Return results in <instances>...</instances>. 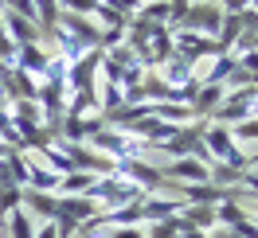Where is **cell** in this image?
<instances>
[{
  "label": "cell",
  "instance_id": "9a60e30c",
  "mask_svg": "<svg viewBox=\"0 0 258 238\" xmlns=\"http://www.w3.org/2000/svg\"><path fill=\"white\" fill-rule=\"evenodd\" d=\"M239 184H246V191H250V195L258 199V172H250V168H246V172L239 176Z\"/></svg>",
  "mask_w": 258,
  "mask_h": 238
},
{
  "label": "cell",
  "instance_id": "4fadbf2b",
  "mask_svg": "<svg viewBox=\"0 0 258 238\" xmlns=\"http://www.w3.org/2000/svg\"><path fill=\"white\" fill-rule=\"evenodd\" d=\"M145 238H180V230H176V222L168 219V222H153L145 230Z\"/></svg>",
  "mask_w": 258,
  "mask_h": 238
},
{
  "label": "cell",
  "instance_id": "277c9868",
  "mask_svg": "<svg viewBox=\"0 0 258 238\" xmlns=\"http://www.w3.org/2000/svg\"><path fill=\"white\" fill-rule=\"evenodd\" d=\"M94 215H102V211H98V203L90 195H59V215L55 219H75L82 226V222H90Z\"/></svg>",
  "mask_w": 258,
  "mask_h": 238
},
{
  "label": "cell",
  "instance_id": "9c48e42d",
  "mask_svg": "<svg viewBox=\"0 0 258 238\" xmlns=\"http://www.w3.org/2000/svg\"><path fill=\"white\" fill-rule=\"evenodd\" d=\"M4 226H8V234L12 238H35V219L20 207V211H12L8 219H4Z\"/></svg>",
  "mask_w": 258,
  "mask_h": 238
},
{
  "label": "cell",
  "instance_id": "e0dca14e",
  "mask_svg": "<svg viewBox=\"0 0 258 238\" xmlns=\"http://www.w3.org/2000/svg\"><path fill=\"white\" fill-rule=\"evenodd\" d=\"M246 164H250V168H254V164H258V152H254V156H246Z\"/></svg>",
  "mask_w": 258,
  "mask_h": 238
},
{
  "label": "cell",
  "instance_id": "7a4b0ae2",
  "mask_svg": "<svg viewBox=\"0 0 258 238\" xmlns=\"http://www.w3.org/2000/svg\"><path fill=\"white\" fill-rule=\"evenodd\" d=\"M219 24H223V12H219V4H188V12H184V20H180L176 28L180 32H196L204 35V39H215L219 35Z\"/></svg>",
  "mask_w": 258,
  "mask_h": 238
},
{
  "label": "cell",
  "instance_id": "30bf717a",
  "mask_svg": "<svg viewBox=\"0 0 258 238\" xmlns=\"http://www.w3.org/2000/svg\"><path fill=\"white\" fill-rule=\"evenodd\" d=\"M35 20L43 32H51L59 24V0H35Z\"/></svg>",
  "mask_w": 258,
  "mask_h": 238
},
{
  "label": "cell",
  "instance_id": "8992f818",
  "mask_svg": "<svg viewBox=\"0 0 258 238\" xmlns=\"http://www.w3.org/2000/svg\"><path fill=\"white\" fill-rule=\"evenodd\" d=\"M0 24H4V28H12V35H8V39H12L16 47H24V43H35V39H39V32H43L39 24H32V20L16 16V12H8V8H4Z\"/></svg>",
  "mask_w": 258,
  "mask_h": 238
},
{
  "label": "cell",
  "instance_id": "52a82bcc",
  "mask_svg": "<svg viewBox=\"0 0 258 238\" xmlns=\"http://www.w3.org/2000/svg\"><path fill=\"white\" fill-rule=\"evenodd\" d=\"M223 98H227L223 86H200V90H196V98H192V113H200V117H211V113L223 106Z\"/></svg>",
  "mask_w": 258,
  "mask_h": 238
},
{
  "label": "cell",
  "instance_id": "ac0fdd59",
  "mask_svg": "<svg viewBox=\"0 0 258 238\" xmlns=\"http://www.w3.org/2000/svg\"><path fill=\"white\" fill-rule=\"evenodd\" d=\"M200 4H219V0H200Z\"/></svg>",
  "mask_w": 258,
  "mask_h": 238
},
{
  "label": "cell",
  "instance_id": "2e32d148",
  "mask_svg": "<svg viewBox=\"0 0 258 238\" xmlns=\"http://www.w3.org/2000/svg\"><path fill=\"white\" fill-rule=\"evenodd\" d=\"M35 238H59L55 222H43V226H35Z\"/></svg>",
  "mask_w": 258,
  "mask_h": 238
},
{
  "label": "cell",
  "instance_id": "8fae6325",
  "mask_svg": "<svg viewBox=\"0 0 258 238\" xmlns=\"http://www.w3.org/2000/svg\"><path fill=\"white\" fill-rule=\"evenodd\" d=\"M231 141L235 144H258V117H246L239 125H231Z\"/></svg>",
  "mask_w": 258,
  "mask_h": 238
},
{
  "label": "cell",
  "instance_id": "5b68a950",
  "mask_svg": "<svg viewBox=\"0 0 258 238\" xmlns=\"http://www.w3.org/2000/svg\"><path fill=\"white\" fill-rule=\"evenodd\" d=\"M16 70H24V74H35V78H47L51 70V55L47 51H39L35 43H24V47H16Z\"/></svg>",
  "mask_w": 258,
  "mask_h": 238
},
{
  "label": "cell",
  "instance_id": "ba28073f",
  "mask_svg": "<svg viewBox=\"0 0 258 238\" xmlns=\"http://www.w3.org/2000/svg\"><path fill=\"white\" fill-rule=\"evenodd\" d=\"M94 180L98 176H90V172H67V176H59V191L55 195H86L94 188Z\"/></svg>",
  "mask_w": 258,
  "mask_h": 238
},
{
  "label": "cell",
  "instance_id": "3957f363",
  "mask_svg": "<svg viewBox=\"0 0 258 238\" xmlns=\"http://www.w3.org/2000/svg\"><path fill=\"white\" fill-rule=\"evenodd\" d=\"M20 207H24L28 215H35V219L51 222L55 215H59V195H55V191H35V188H24V195H20Z\"/></svg>",
  "mask_w": 258,
  "mask_h": 238
},
{
  "label": "cell",
  "instance_id": "5bb4252c",
  "mask_svg": "<svg viewBox=\"0 0 258 238\" xmlns=\"http://www.w3.org/2000/svg\"><path fill=\"white\" fill-rule=\"evenodd\" d=\"M246 8H250V0H219V12H223V16H239Z\"/></svg>",
  "mask_w": 258,
  "mask_h": 238
},
{
  "label": "cell",
  "instance_id": "7c38bea8",
  "mask_svg": "<svg viewBox=\"0 0 258 238\" xmlns=\"http://www.w3.org/2000/svg\"><path fill=\"white\" fill-rule=\"evenodd\" d=\"M102 0H59V12H71V16H94V8Z\"/></svg>",
  "mask_w": 258,
  "mask_h": 238
},
{
  "label": "cell",
  "instance_id": "6da1fadb",
  "mask_svg": "<svg viewBox=\"0 0 258 238\" xmlns=\"http://www.w3.org/2000/svg\"><path fill=\"white\" fill-rule=\"evenodd\" d=\"M204 144H208V152L215 164H223V168H231V172H246L250 164H246V156H242V148L235 141H231V129L227 125H204Z\"/></svg>",
  "mask_w": 258,
  "mask_h": 238
}]
</instances>
